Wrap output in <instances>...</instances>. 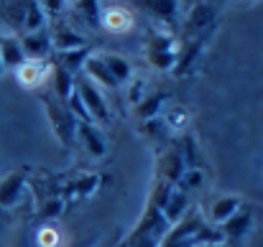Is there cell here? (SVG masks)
<instances>
[{
    "mask_svg": "<svg viewBox=\"0 0 263 247\" xmlns=\"http://www.w3.org/2000/svg\"><path fill=\"white\" fill-rule=\"evenodd\" d=\"M100 23H102L105 31H110V33H128L136 20H133V15H130L128 8L112 5V8H107V10L102 13V20H100Z\"/></svg>",
    "mask_w": 263,
    "mask_h": 247,
    "instance_id": "277c9868",
    "label": "cell"
},
{
    "mask_svg": "<svg viewBox=\"0 0 263 247\" xmlns=\"http://www.w3.org/2000/svg\"><path fill=\"white\" fill-rule=\"evenodd\" d=\"M248 3H251V0H248Z\"/></svg>",
    "mask_w": 263,
    "mask_h": 247,
    "instance_id": "7402d4cb",
    "label": "cell"
},
{
    "mask_svg": "<svg viewBox=\"0 0 263 247\" xmlns=\"http://www.w3.org/2000/svg\"><path fill=\"white\" fill-rule=\"evenodd\" d=\"M74 13L87 23V26H97V13H100V5L97 0H74Z\"/></svg>",
    "mask_w": 263,
    "mask_h": 247,
    "instance_id": "4fadbf2b",
    "label": "cell"
},
{
    "mask_svg": "<svg viewBox=\"0 0 263 247\" xmlns=\"http://www.w3.org/2000/svg\"><path fill=\"white\" fill-rule=\"evenodd\" d=\"M51 69H54V64L49 59H26L15 69V77L23 87L36 89V87H41V84H46L51 79Z\"/></svg>",
    "mask_w": 263,
    "mask_h": 247,
    "instance_id": "6da1fadb",
    "label": "cell"
},
{
    "mask_svg": "<svg viewBox=\"0 0 263 247\" xmlns=\"http://www.w3.org/2000/svg\"><path fill=\"white\" fill-rule=\"evenodd\" d=\"M23 61H26V54H23L21 38L10 36V33L0 36V64H3V69H18Z\"/></svg>",
    "mask_w": 263,
    "mask_h": 247,
    "instance_id": "5b68a950",
    "label": "cell"
},
{
    "mask_svg": "<svg viewBox=\"0 0 263 247\" xmlns=\"http://www.w3.org/2000/svg\"><path fill=\"white\" fill-rule=\"evenodd\" d=\"M0 72H3V64H0Z\"/></svg>",
    "mask_w": 263,
    "mask_h": 247,
    "instance_id": "44dd1931",
    "label": "cell"
},
{
    "mask_svg": "<svg viewBox=\"0 0 263 247\" xmlns=\"http://www.w3.org/2000/svg\"><path fill=\"white\" fill-rule=\"evenodd\" d=\"M87 56H89L87 46H82V49H72V51H57V67L67 69L69 74H74V72H80V67H85Z\"/></svg>",
    "mask_w": 263,
    "mask_h": 247,
    "instance_id": "8fae6325",
    "label": "cell"
},
{
    "mask_svg": "<svg viewBox=\"0 0 263 247\" xmlns=\"http://www.w3.org/2000/svg\"><path fill=\"white\" fill-rule=\"evenodd\" d=\"M210 23H215V5H210V3H199L197 8H192V13H189V18H186V31H202V28H207Z\"/></svg>",
    "mask_w": 263,
    "mask_h": 247,
    "instance_id": "30bf717a",
    "label": "cell"
},
{
    "mask_svg": "<svg viewBox=\"0 0 263 247\" xmlns=\"http://www.w3.org/2000/svg\"><path fill=\"white\" fill-rule=\"evenodd\" d=\"M77 128H80V133L87 138V143H89L87 148L89 151H92V153H97V156H102V153H105V143H102V138H100L97 133L92 135V125H89V122H80Z\"/></svg>",
    "mask_w": 263,
    "mask_h": 247,
    "instance_id": "2e32d148",
    "label": "cell"
},
{
    "mask_svg": "<svg viewBox=\"0 0 263 247\" xmlns=\"http://www.w3.org/2000/svg\"><path fill=\"white\" fill-rule=\"evenodd\" d=\"M41 8H44V13H62L64 10V0H46V3H41Z\"/></svg>",
    "mask_w": 263,
    "mask_h": 247,
    "instance_id": "d6986e66",
    "label": "cell"
},
{
    "mask_svg": "<svg viewBox=\"0 0 263 247\" xmlns=\"http://www.w3.org/2000/svg\"><path fill=\"white\" fill-rule=\"evenodd\" d=\"M100 56V61H102V67L107 69V74L112 77V82L115 84H125L130 79V64L123 59V56H118V54H97Z\"/></svg>",
    "mask_w": 263,
    "mask_h": 247,
    "instance_id": "ba28073f",
    "label": "cell"
},
{
    "mask_svg": "<svg viewBox=\"0 0 263 247\" xmlns=\"http://www.w3.org/2000/svg\"><path fill=\"white\" fill-rule=\"evenodd\" d=\"M235 199H228V201H220V204H215V219H225V214L228 212H233L235 209Z\"/></svg>",
    "mask_w": 263,
    "mask_h": 247,
    "instance_id": "e0dca14e",
    "label": "cell"
},
{
    "mask_svg": "<svg viewBox=\"0 0 263 247\" xmlns=\"http://www.w3.org/2000/svg\"><path fill=\"white\" fill-rule=\"evenodd\" d=\"M18 189H21V176H8L0 183V204H10L15 199Z\"/></svg>",
    "mask_w": 263,
    "mask_h": 247,
    "instance_id": "5bb4252c",
    "label": "cell"
},
{
    "mask_svg": "<svg viewBox=\"0 0 263 247\" xmlns=\"http://www.w3.org/2000/svg\"><path fill=\"white\" fill-rule=\"evenodd\" d=\"M141 3L161 18H172L176 10V0H141Z\"/></svg>",
    "mask_w": 263,
    "mask_h": 247,
    "instance_id": "9a60e30c",
    "label": "cell"
},
{
    "mask_svg": "<svg viewBox=\"0 0 263 247\" xmlns=\"http://www.w3.org/2000/svg\"><path fill=\"white\" fill-rule=\"evenodd\" d=\"M215 3H225V0H215Z\"/></svg>",
    "mask_w": 263,
    "mask_h": 247,
    "instance_id": "ffe728a7",
    "label": "cell"
},
{
    "mask_svg": "<svg viewBox=\"0 0 263 247\" xmlns=\"http://www.w3.org/2000/svg\"><path fill=\"white\" fill-rule=\"evenodd\" d=\"M51 77H54V94L62 97V99H69V94L74 92V74H69L67 69H62V67L54 64Z\"/></svg>",
    "mask_w": 263,
    "mask_h": 247,
    "instance_id": "7c38bea8",
    "label": "cell"
},
{
    "mask_svg": "<svg viewBox=\"0 0 263 247\" xmlns=\"http://www.w3.org/2000/svg\"><path fill=\"white\" fill-rule=\"evenodd\" d=\"M49 41H51V49H57V51H72V49H82L85 46V38L67 23L54 26Z\"/></svg>",
    "mask_w": 263,
    "mask_h": 247,
    "instance_id": "8992f818",
    "label": "cell"
},
{
    "mask_svg": "<svg viewBox=\"0 0 263 247\" xmlns=\"http://www.w3.org/2000/svg\"><path fill=\"white\" fill-rule=\"evenodd\" d=\"M44 102H46V110H49V115H51V122H54L59 138H62L64 143H69V140L74 138V133H77V120H74V115H72L67 107H62L59 102H51V99H44Z\"/></svg>",
    "mask_w": 263,
    "mask_h": 247,
    "instance_id": "3957f363",
    "label": "cell"
},
{
    "mask_svg": "<svg viewBox=\"0 0 263 247\" xmlns=\"http://www.w3.org/2000/svg\"><path fill=\"white\" fill-rule=\"evenodd\" d=\"M21 46H23V54L26 59H46L49 51H51V41L46 38L44 31H36V33H26L21 38Z\"/></svg>",
    "mask_w": 263,
    "mask_h": 247,
    "instance_id": "52a82bcc",
    "label": "cell"
},
{
    "mask_svg": "<svg viewBox=\"0 0 263 247\" xmlns=\"http://www.w3.org/2000/svg\"><path fill=\"white\" fill-rule=\"evenodd\" d=\"M74 89H77V94H80V99H82V105H85V110H87L89 120L92 117H97L100 122H105L107 120V107H105V99H102V94L97 92V87L89 82L87 77H80V79H74Z\"/></svg>",
    "mask_w": 263,
    "mask_h": 247,
    "instance_id": "7a4b0ae2",
    "label": "cell"
},
{
    "mask_svg": "<svg viewBox=\"0 0 263 247\" xmlns=\"http://www.w3.org/2000/svg\"><path fill=\"white\" fill-rule=\"evenodd\" d=\"M26 5H28V0H10V3H3V10H0L3 23L10 26L13 31L26 28Z\"/></svg>",
    "mask_w": 263,
    "mask_h": 247,
    "instance_id": "9c48e42d",
    "label": "cell"
},
{
    "mask_svg": "<svg viewBox=\"0 0 263 247\" xmlns=\"http://www.w3.org/2000/svg\"><path fill=\"white\" fill-rule=\"evenodd\" d=\"M143 84L146 82H141V79H138V82H130V102H133V105H138V102L143 99Z\"/></svg>",
    "mask_w": 263,
    "mask_h": 247,
    "instance_id": "ac0fdd59",
    "label": "cell"
}]
</instances>
